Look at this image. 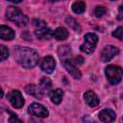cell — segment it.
I'll use <instances>...</instances> for the list:
<instances>
[{
  "instance_id": "ba28073f",
  "label": "cell",
  "mask_w": 123,
  "mask_h": 123,
  "mask_svg": "<svg viewBox=\"0 0 123 123\" xmlns=\"http://www.w3.org/2000/svg\"><path fill=\"white\" fill-rule=\"evenodd\" d=\"M119 53V49L115 46H112V45H108L106 46L102 52H101V60L102 62H110L113 57H115L117 54Z\"/></svg>"
},
{
  "instance_id": "8992f818",
  "label": "cell",
  "mask_w": 123,
  "mask_h": 123,
  "mask_svg": "<svg viewBox=\"0 0 123 123\" xmlns=\"http://www.w3.org/2000/svg\"><path fill=\"white\" fill-rule=\"evenodd\" d=\"M28 111L32 115H35V116H37V117H47L48 114H49L47 109L39 103L31 104L28 108Z\"/></svg>"
},
{
  "instance_id": "9c48e42d",
  "label": "cell",
  "mask_w": 123,
  "mask_h": 123,
  "mask_svg": "<svg viewBox=\"0 0 123 123\" xmlns=\"http://www.w3.org/2000/svg\"><path fill=\"white\" fill-rule=\"evenodd\" d=\"M62 64L64 66V68L66 69V71L75 79H80L81 78V72L79 71V69L76 67V65L71 62V60H64L62 62Z\"/></svg>"
},
{
  "instance_id": "4316f807",
  "label": "cell",
  "mask_w": 123,
  "mask_h": 123,
  "mask_svg": "<svg viewBox=\"0 0 123 123\" xmlns=\"http://www.w3.org/2000/svg\"><path fill=\"white\" fill-rule=\"evenodd\" d=\"M111 1H115V0H111Z\"/></svg>"
},
{
  "instance_id": "3957f363",
  "label": "cell",
  "mask_w": 123,
  "mask_h": 123,
  "mask_svg": "<svg viewBox=\"0 0 123 123\" xmlns=\"http://www.w3.org/2000/svg\"><path fill=\"white\" fill-rule=\"evenodd\" d=\"M105 74H106L108 81L111 85H116L121 81L123 77V69L118 65L110 64L106 67Z\"/></svg>"
},
{
  "instance_id": "2e32d148",
  "label": "cell",
  "mask_w": 123,
  "mask_h": 123,
  "mask_svg": "<svg viewBox=\"0 0 123 123\" xmlns=\"http://www.w3.org/2000/svg\"><path fill=\"white\" fill-rule=\"evenodd\" d=\"M53 37L57 40H64L68 37V31L63 27H58L53 32Z\"/></svg>"
},
{
  "instance_id": "603a6c76",
  "label": "cell",
  "mask_w": 123,
  "mask_h": 123,
  "mask_svg": "<svg viewBox=\"0 0 123 123\" xmlns=\"http://www.w3.org/2000/svg\"><path fill=\"white\" fill-rule=\"evenodd\" d=\"M71 62L76 65V64H82L83 63V62H84V59L82 58V57H76V58H74L73 60H71Z\"/></svg>"
},
{
  "instance_id": "5b68a950",
  "label": "cell",
  "mask_w": 123,
  "mask_h": 123,
  "mask_svg": "<svg viewBox=\"0 0 123 123\" xmlns=\"http://www.w3.org/2000/svg\"><path fill=\"white\" fill-rule=\"evenodd\" d=\"M8 100L10 101L11 105L13 107V108H16V109H20L23 107L24 105V98L21 94V92L19 90H12L11 92H9L8 94Z\"/></svg>"
},
{
  "instance_id": "5bb4252c",
  "label": "cell",
  "mask_w": 123,
  "mask_h": 123,
  "mask_svg": "<svg viewBox=\"0 0 123 123\" xmlns=\"http://www.w3.org/2000/svg\"><path fill=\"white\" fill-rule=\"evenodd\" d=\"M0 37L4 40H12L14 37V32L10 27L2 25L0 27Z\"/></svg>"
},
{
  "instance_id": "8fae6325",
  "label": "cell",
  "mask_w": 123,
  "mask_h": 123,
  "mask_svg": "<svg viewBox=\"0 0 123 123\" xmlns=\"http://www.w3.org/2000/svg\"><path fill=\"white\" fill-rule=\"evenodd\" d=\"M35 35L39 39H49L51 36H53V32L47 26H43L40 28H37L35 31Z\"/></svg>"
},
{
  "instance_id": "9a60e30c",
  "label": "cell",
  "mask_w": 123,
  "mask_h": 123,
  "mask_svg": "<svg viewBox=\"0 0 123 123\" xmlns=\"http://www.w3.org/2000/svg\"><path fill=\"white\" fill-rule=\"evenodd\" d=\"M39 87L41 88L42 92L43 93H47L49 94L51 91H52V83H51V80L47 77H43L40 79V82H39Z\"/></svg>"
},
{
  "instance_id": "30bf717a",
  "label": "cell",
  "mask_w": 123,
  "mask_h": 123,
  "mask_svg": "<svg viewBox=\"0 0 123 123\" xmlns=\"http://www.w3.org/2000/svg\"><path fill=\"white\" fill-rule=\"evenodd\" d=\"M98 117L102 122H112L115 119V112L111 109H105L99 112Z\"/></svg>"
},
{
  "instance_id": "d4e9b609",
  "label": "cell",
  "mask_w": 123,
  "mask_h": 123,
  "mask_svg": "<svg viewBox=\"0 0 123 123\" xmlns=\"http://www.w3.org/2000/svg\"><path fill=\"white\" fill-rule=\"evenodd\" d=\"M10 2H12V3H20L22 0H8Z\"/></svg>"
},
{
  "instance_id": "6da1fadb",
  "label": "cell",
  "mask_w": 123,
  "mask_h": 123,
  "mask_svg": "<svg viewBox=\"0 0 123 123\" xmlns=\"http://www.w3.org/2000/svg\"><path fill=\"white\" fill-rule=\"evenodd\" d=\"M13 52L15 62L24 68H33L38 62V54L32 48L16 46Z\"/></svg>"
},
{
  "instance_id": "ac0fdd59",
  "label": "cell",
  "mask_w": 123,
  "mask_h": 123,
  "mask_svg": "<svg viewBox=\"0 0 123 123\" xmlns=\"http://www.w3.org/2000/svg\"><path fill=\"white\" fill-rule=\"evenodd\" d=\"M86 10V4L83 1H76L72 5V11L75 13H82Z\"/></svg>"
},
{
  "instance_id": "277c9868",
  "label": "cell",
  "mask_w": 123,
  "mask_h": 123,
  "mask_svg": "<svg viewBox=\"0 0 123 123\" xmlns=\"http://www.w3.org/2000/svg\"><path fill=\"white\" fill-rule=\"evenodd\" d=\"M98 42V37L94 33H87L84 37V43L81 45L80 49L82 52H85L86 54H91L94 52L96 44Z\"/></svg>"
},
{
  "instance_id": "ffe728a7",
  "label": "cell",
  "mask_w": 123,
  "mask_h": 123,
  "mask_svg": "<svg viewBox=\"0 0 123 123\" xmlns=\"http://www.w3.org/2000/svg\"><path fill=\"white\" fill-rule=\"evenodd\" d=\"M112 37L123 41V27H118L116 30L112 32Z\"/></svg>"
},
{
  "instance_id": "484cf974",
  "label": "cell",
  "mask_w": 123,
  "mask_h": 123,
  "mask_svg": "<svg viewBox=\"0 0 123 123\" xmlns=\"http://www.w3.org/2000/svg\"><path fill=\"white\" fill-rule=\"evenodd\" d=\"M50 2H52V3H54V2H59V1H64V0H49Z\"/></svg>"
},
{
  "instance_id": "7a4b0ae2",
  "label": "cell",
  "mask_w": 123,
  "mask_h": 123,
  "mask_svg": "<svg viewBox=\"0 0 123 123\" xmlns=\"http://www.w3.org/2000/svg\"><path fill=\"white\" fill-rule=\"evenodd\" d=\"M6 16L7 18L16 24L19 27L26 26L28 23V17L21 12L20 9L14 7V6H10L6 12Z\"/></svg>"
},
{
  "instance_id": "7402d4cb",
  "label": "cell",
  "mask_w": 123,
  "mask_h": 123,
  "mask_svg": "<svg viewBox=\"0 0 123 123\" xmlns=\"http://www.w3.org/2000/svg\"><path fill=\"white\" fill-rule=\"evenodd\" d=\"M8 112L11 114V115H10V118H9V122H16V121H17V122H21V120L17 118L16 114L12 113V112L10 111H8Z\"/></svg>"
},
{
  "instance_id": "4fadbf2b",
  "label": "cell",
  "mask_w": 123,
  "mask_h": 123,
  "mask_svg": "<svg viewBox=\"0 0 123 123\" xmlns=\"http://www.w3.org/2000/svg\"><path fill=\"white\" fill-rule=\"evenodd\" d=\"M25 90H26V92L28 94H30V95H32V96H34L36 98H38V99L42 98L43 92H42L41 88L39 86H36V85H28V86H26Z\"/></svg>"
},
{
  "instance_id": "d6986e66",
  "label": "cell",
  "mask_w": 123,
  "mask_h": 123,
  "mask_svg": "<svg viewBox=\"0 0 123 123\" xmlns=\"http://www.w3.org/2000/svg\"><path fill=\"white\" fill-rule=\"evenodd\" d=\"M106 12H107V10H106V8L103 7V6H97V7L94 9V14H95L97 17L103 16Z\"/></svg>"
},
{
  "instance_id": "7c38bea8",
  "label": "cell",
  "mask_w": 123,
  "mask_h": 123,
  "mask_svg": "<svg viewBox=\"0 0 123 123\" xmlns=\"http://www.w3.org/2000/svg\"><path fill=\"white\" fill-rule=\"evenodd\" d=\"M84 98H85V101L86 102V104L89 106V107H96L98 104H99V98L98 96L91 90H88L85 93L84 95Z\"/></svg>"
},
{
  "instance_id": "52a82bcc",
  "label": "cell",
  "mask_w": 123,
  "mask_h": 123,
  "mask_svg": "<svg viewBox=\"0 0 123 123\" xmlns=\"http://www.w3.org/2000/svg\"><path fill=\"white\" fill-rule=\"evenodd\" d=\"M39 66H40V69L44 73L50 74V73H52L54 71V69L56 67V62H55L53 57L46 56L41 60L40 63H39Z\"/></svg>"
},
{
  "instance_id": "e0dca14e",
  "label": "cell",
  "mask_w": 123,
  "mask_h": 123,
  "mask_svg": "<svg viewBox=\"0 0 123 123\" xmlns=\"http://www.w3.org/2000/svg\"><path fill=\"white\" fill-rule=\"evenodd\" d=\"M49 96H50V99L51 101L54 103V104H60L62 100V97H63V91L60 88H57L55 90H52L50 93H49Z\"/></svg>"
},
{
  "instance_id": "cb8c5ba5",
  "label": "cell",
  "mask_w": 123,
  "mask_h": 123,
  "mask_svg": "<svg viewBox=\"0 0 123 123\" xmlns=\"http://www.w3.org/2000/svg\"><path fill=\"white\" fill-rule=\"evenodd\" d=\"M118 18L119 19H123V5H121L119 7V11H118Z\"/></svg>"
},
{
  "instance_id": "44dd1931",
  "label": "cell",
  "mask_w": 123,
  "mask_h": 123,
  "mask_svg": "<svg viewBox=\"0 0 123 123\" xmlns=\"http://www.w3.org/2000/svg\"><path fill=\"white\" fill-rule=\"evenodd\" d=\"M0 50H1V54H0L1 55V61H4L9 57V50L4 45H0Z\"/></svg>"
}]
</instances>
